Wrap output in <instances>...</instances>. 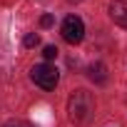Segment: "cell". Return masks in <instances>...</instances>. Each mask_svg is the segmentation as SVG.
Instances as JSON below:
<instances>
[{"instance_id":"6da1fadb","label":"cell","mask_w":127,"mask_h":127,"mask_svg":"<svg viewBox=\"0 0 127 127\" xmlns=\"http://www.w3.org/2000/svg\"><path fill=\"white\" fill-rule=\"evenodd\" d=\"M95 115V97L87 90H75L67 97V120L72 125H87Z\"/></svg>"},{"instance_id":"7a4b0ae2","label":"cell","mask_w":127,"mask_h":127,"mask_svg":"<svg viewBox=\"0 0 127 127\" xmlns=\"http://www.w3.org/2000/svg\"><path fill=\"white\" fill-rule=\"evenodd\" d=\"M30 77L35 85H40L42 90H55L57 82H60V72L55 65H50V62H40V65H35L30 70Z\"/></svg>"},{"instance_id":"3957f363","label":"cell","mask_w":127,"mask_h":127,"mask_svg":"<svg viewBox=\"0 0 127 127\" xmlns=\"http://www.w3.org/2000/svg\"><path fill=\"white\" fill-rule=\"evenodd\" d=\"M62 37H65V42H70V45L82 42V37H85V23L77 15H67L65 20H62Z\"/></svg>"},{"instance_id":"277c9868","label":"cell","mask_w":127,"mask_h":127,"mask_svg":"<svg viewBox=\"0 0 127 127\" xmlns=\"http://www.w3.org/2000/svg\"><path fill=\"white\" fill-rule=\"evenodd\" d=\"M110 18L117 25L127 28V0H115V3L110 5Z\"/></svg>"},{"instance_id":"5b68a950","label":"cell","mask_w":127,"mask_h":127,"mask_svg":"<svg viewBox=\"0 0 127 127\" xmlns=\"http://www.w3.org/2000/svg\"><path fill=\"white\" fill-rule=\"evenodd\" d=\"M90 80L97 82V85H105V82H107V67L102 65V62H95V65H90Z\"/></svg>"},{"instance_id":"8992f818","label":"cell","mask_w":127,"mask_h":127,"mask_svg":"<svg viewBox=\"0 0 127 127\" xmlns=\"http://www.w3.org/2000/svg\"><path fill=\"white\" fill-rule=\"evenodd\" d=\"M23 45H25V47H37V45H40V35H37V32H28L25 40H23Z\"/></svg>"},{"instance_id":"52a82bcc","label":"cell","mask_w":127,"mask_h":127,"mask_svg":"<svg viewBox=\"0 0 127 127\" xmlns=\"http://www.w3.org/2000/svg\"><path fill=\"white\" fill-rule=\"evenodd\" d=\"M57 52H60V50H57L55 45H45V50H42V55H45V60H47V62H50V60H55V57H57Z\"/></svg>"},{"instance_id":"ba28073f","label":"cell","mask_w":127,"mask_h":127,"mask_svg":"<svg viewBox=\"0 0 127 127\" xmlns=\"http://www.w3.org/2000/svg\"><path fill=\"white\" fill-rule=\"evenodd\" d=\"M52 23H55V18H52V15H42V18H40V25H42V28H50Z\"/></svg>"},{"instance_id":"9c48e42d","label":"cell","mask_w":127,"mask_h":127,"mask_svg":"<svg viewBox=\"0 0 127 127\" xmlns=\"http://www.w3.org/2000/svg\"><path fill=\"white\" fill-rule=\"evenodd\" d=\"M3 127H30L28 122H20V120H10V122H5Z\"/></svg>"},{"instance_id":"30bf717a","label":"cell","mask_w":127,"mask_h":127,"mask_svg":"<svg viewBox=\"0 0 127 127\" xmlns=\"http://www.w3.org/2000/svg\"><path fill=\"white\" fill-rule=\"evenodd\" d=\"M67 3H82V0H67Z\"/></svg>"}]
</instances>
